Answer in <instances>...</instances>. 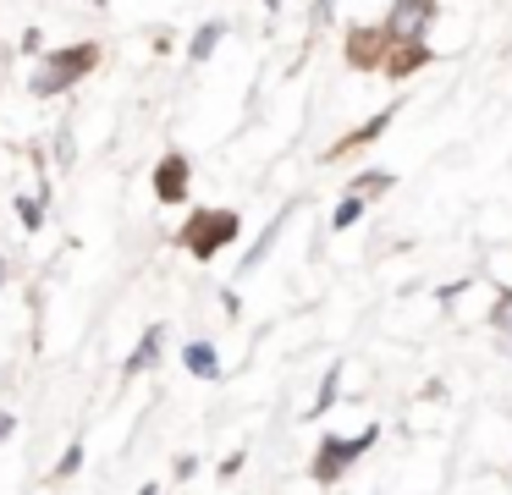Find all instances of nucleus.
I'll return each instance as SVG.
<instances>
[{
	"label": "nucleus",
	"instance_id": "1",
	"mask_svg": "<svg viewBox=\"0 0 512 495\" xmlns=\"http://www.w3.org/2000/svg\"><path fill=\"white\" fill-rule=\"evenodd\" d=\"M237 231H243V215H237V209H221V204L188 209V220H182V231H177V248H188L199 264H210L221 248L237 242Z\"/></svg>",
	"mask_w": 512,
	"mask_h": 495
},
{
	"label": "nucleus",
	"instance_id": "2",
	"mask_svg": "<svg viewBox=\"0 0 512 495\" xmlns=\"http://www.w3.org/2000/svg\"><path fill=\"white\" fill-rule=\"evenodd\" d=\"M89 72H100V44L83 39V44H67V50L45 55V66L34 72V94H67V88H78Z\"/></svg>",
	"mask_w": 512,
	"mask_h": 495
},
{
	"label": "nucleus",
	"instance_id": "3",
	"mask_svg": "<svg viewBox=\"0 0 512 495\" xmlns=\"http://www.w3.org/2000/svg\"><path fill=\"white\" fill-rule=\"evenodd\" d=\"M375 440H380L375 424H364L358 435H320V451L309 457V479H314V484H336L369 446H375Z\"/></svg>",
	"mask_w": 512,
	"mask_h": 495
},
{
	"label": "nucleus",
	"instance_id": "4",
	"mask_svg": "<svg viewBox=\"0 0 512 495\" xmlns=\"http://www.w3.org/2000/svg\"><path fill=\"white\" fill-rule=\"evenodd\" d=\"M386 50H391V33L386 28H347V44H342V55H347V66L353 72H380L386 66Z\"/></svg>",
	"mask_w": 512,
	"mask_h": 495
},
{
	"label": "nucleus",
	"instance_id": "5",
	"mask_svg": "<svg viewBox=\"0 0 512 495\" xmlns=\"http://www.w3.org/2000/svg\"><path fill=\"white\" fill-rule=\"evenodd\" d=\"M430 17H435V0H391V11H386L380 28H386L397 44H413V39H424Z\"/></svg>",
	"mask_w": 512,
	"mask_h": 495
},
{
	"label": "nucleus",
	"instance_id": "6",
	"mask_svg": "<svg viewBox=\"0 0 512 495\" xmlns=\"http://www.w3.org/2000/svg\"><path fill=\"white\" fill-rule=\"evenodd\" d=\"M188 182H193V165H188V154L182 149H171V154H160V165H155V198L160 204H188Z\"/></svg>",
	"mask_w": 512,
	"mask_h": 495
},
{
	"label": "nucleus",
	"instance_id": "7",
	"mask_svg": "<svg viewBox=\"0 0 512 495\" xmlns=\"http://www.w3.org/2000/svg\"><path fill=\"white\" fill-rule=\"evenodd\" d=\"M391 116H402V105H386L380 110V116H369L364 127H353V132H342V138L331 143V149H325V160H347V154H358V149H369V143L380 138V132L391 127Z\"/></svg>",
	"mask_w": 512,
	"mask_h": 495
},
{
	"label": "nucleus",
	"instance_id": "8",
	"mask_svg": "<svg viewBox=\"0 0 512 495\" xmlns=\"http://www.w3.org/2000/svg\"><path fill=\"white\" fill-rule=\"evenodd\" d=\"M430 61H435V50H430L424 39H413V44H397V39H391L386 66H380V72H386V77H397V83H408V77H413V72H424Z\"/></svg>",
	"mask_w": 512,
	"mask_h": 495
},
{
	"label": "nucleus",
	"instance_id": "9",
	"mask_svg": "<svg viewBox=\"0 0 512 495\" xmlns=\"http://www.w3.org/2000/svg\"><path fill=\"white\" fill-rule=\"evenodd\" d=\"M160 347H166V325H149L144 336H138V347L127 352V363H122L127 380H138L144 369H155V363H160Z\"/></svg>",
	"mask_w": 512,
	"mask_h": 495
},
{
	"label": "nucleus",
	"instance_id": "10",
	"mask_svg": "<svg viewBox=\"0 0 512 495\" xmlns=\"http://www.w3.org/2000/svg\"><path fill=\"white\" fill-rule=\"evenodd\" d=\"M182 369L199 374V380H221V352H215L210 341H188V347H182Z\"/></svg>",
	"mask_w": 512,
	"mask_h": 495
},
{
	"label": "nucleus",
	"instance_id": "11",
	"mask_svg": "<svg viewBox=\"0 0 512 495\" xmlns=\"http://www.w3.org/2000/svg\"><path fill=\"white\" fill-rule=\"evenodd\" d=\"M490 325H496L501 352L512 358V292H507V286H496V303H490Z\"/></svg>",
	"mask_w": 512,
	"mask_h": 495
},
{
	"label": "nucleus",
	"instance_id": "12",
	"mask_svg": "<svg viewBox=\"0 0 512 495\" xmlns=\"http://www.w3.org/2000/svg\"><path fill=\"white\" fill-rule=\"evenodd\" d=\"M221 39H226V22H221V17H215V22H204V28L188 39V61H210V55H215V44H221Z\"/></svg>",
	"mask_w": 512,
	"mask_h": 495
},
{
	"label": "nucleus",
	"instance_id": "13",
	"mask_svg": "<svg viewBox=\"0 0 512 495\" xmlns=\"http://www.w3.org/2000/svg\"><path fill=\"white\" fill-rule=\"evenodd\" d=\"M391 182H397V176L391 171H364V176H353V182H347V198H380V193H391Z\"/></svg>",
	"mask_w": 512,
	"mask_h": 495
},
{
	"label": "nucleus",
	"instance_id": "14",
	"mask_svg": "<svg viewBox=\"0 0 512 495\" xmlns=\"http://www.w3.org/2000/svg\"><path fill=\"white\" fill-rule=\"evenodd\" d=\"M83 468V440H72L67 451H61V462L50 468V484H61V479H72V473Z\"/></svg>",
	"mask_w": 512,
	"mask_h": 495
},
{
	"label": "nucleus",
	"instance_id": "15",
	"mask_svg": "<svg viewBox=\"0 0 512 495\" xmlns=\"http://www.w3.org/2000/svg\"><path fill=\"white\" fill-rule=\"evenodd\" d=\"M364 209H369L364 198H347V193H342V204H336L331 226H336V231H353V226H358V215H364Z\"/></svg>",
	"mask_w": 512,
	"mask_h": 495
},
{
	"label": "nucleus",
	"instance_id": "16",
	"mask_svg": "<svg viewBox=\"0 0 512 495\" xmlns=\"http://www.w3.org/2000/svg\"><path fill=\"white\" fill-rule=\"evenodd\" d=\"M336 380H342V369H331V374H325V385H320V396H314V407H309V418H320V413H331V402H336V391H342V385H336Z\"/></svg>",
	"mask_w": 512,
	"mask_h": 495
},
{
	"label": "nucleus",
	"instance_id": "17",
	"mask_svg": "<svg viewBox=\"0 0 512 495\" xmlns=\"http://www.w3.org/2000/svg\"><path fill=\"white\" fill-rule=\"evenodd\" d=\"M17 215H23L28 231H39L45 226V198H17Z\"/></svg>",
	"mask_w": 512,
	"mask_h": 495
},
{
	"label": "nucleus",
	"instance_id": "18",
	"mask_svg": "<svg viewBox=\"0 0 512 495\" xmlns=\"http://www.w3.org/2000/svg\"><path fill=\"white\" fill-rule=\"evenodd\" d=\"M237 473H243V451H232V457H226L221 468H215V479H226V484H232Z\"/></svg>",
	"mask_w": 512,
	"mask_h": 495
},
{
	"label": "nucleus",
	"instance_id": "19",
	"mask_svg": "<svg viewBox=\"0 0 512 495\" xmlns=\"http://www.w3.org/2000/svg\"><path fill=\"white\" fill-rule=\"evenodd\" d=\"M171 473H177V479H193V473H199V457H193V451H188V457H177V462H171Z\"/></svg>",
	"mask_w": 512,
	"mask_h": 495
},
{
	"label": "nucleus",
	"instance_id": "20",
	"mask_svg": "<svg viewBox=\"0 0 512 495\" xmlns=\"http://www.w3.org/2000/svg\"><path fill=\"white\" fill-rule=\"evenodd\" d=\"M331 6H336V0H314V28H320V22L331 17Z\"/></svg>",
	"mask_w": 512,
	"mask_h": 495
},
{
	"label": "nucleus",
	"instance_id": "21",
	"mask_svg": "<svg viewBox=\"0 0 512 495\" xmlns=\"http://www.w3.org/2000/svg\"><path fill=\"white\" fill-rule=\"evenodd\" d=\"M12 429H17V418H12V413H0V440H12Z\"/></svg>",
	"mask_w": 512,
	"mask_h": 495
},
{
	"label": "nucleus",
	"instance_id": "22",
	"mask_svg": "<svg viewBox=\"0 0 512 495\" xmlns=\"http://www.w3.org/2000/svg\"><path fill=\"white\" fill-rule=\"evenodd\" d=\"M12 281V264H6V253H0V286Z\"/></svg>",
	"mask_w": 512,
	"mask_h": 495
},
{
	"label": "nucleus",
	"instance_id": "23",
	"mask_svg": "<svg viewBox=\"0 0 512 495\" xmlns=\"http://www.w3.org/2000/svg\"><path fill=\"white\" fill-rule=\"evenodd\" d=\"M138 495H160V490H155V484H144V490H138Z\"/></svg>",
	"mask_w": 512,
	"mask_h": 495
},
{
	"label": "nucleus",
	"instance_id": "24",
	"mask_svg": "<svg viewBox=\"0 0 512 495\" xmlns=\"http://www.w3.org/2000/svg\"><path fill=\"white\" fill-rule=\"evenodd\" d=\"M265 6H270V11H281V0H265Z\"/></svg>",
	"mask_w": 512,
	"mask_h": 495
}]
</instances>
